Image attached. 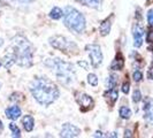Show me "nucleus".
<instances>
[{
  "instance_id": "13",
  "label": "nucleus",
  "mask_w": 153,
  "mask_h": 138,
  "mask_svg": "<svg viewBox=\"0 0 153 138\" xmlns=\"http://www.w3.org/2000/svg\"><path fill=\"white\" fill-rule=\"evenodd\" d=\"M123 66H124V59H123L122 54H116L115 59L113 60L112 65H111V69L112 70H121L123 68Z\"/></svg>"
},
{
  "instance_id": "33",
  "label": "nucleus",
  "mask_w": 153,
  "mask_h": 138,
  "mask_svg": "<svg viewBox=\"0 0 153 138\" xmlns=\"http://www.w3.org/2000/svg\"><path fill=\"white\" fill-rule=\"evenodd\" d=\"M4 130V124H2V122H1V120H0V132Z\"/></svg>"
},
{
  "instance_id": "18",
  "label": "nucleus",
  "mask_w": 153,
  "mask_h": 138,
  "mask_svg": "<svg viewBox=\"0 0 153 138\" xmlns=\"http://www.w3.org/2000/svg\"><path fill=\"white\" fill-rule=\"evenodd\" d=\"M119 113H120V116L124 119V120H128V119H130L131 116V111L129 107H127V106H122V107H120V111H119Z\"/></svg>"
},
{
  "instance_id": "20",
  "label": "nucleus",
  "mask_w": 153,
  "mask_h": 138,
  "mask_svg": "<svg viewBox=\"0 0 153 138\" xmlns=\"http://www.w3.org/2000/svg\"><path fill=\"white\" fill-rule=\"evenodd\" d=\"M116 83H117V76L116 75H111V76L108 77L107 79V86L108 89H113V88H115L116 86Z\"/></svg>"
},
{
  "instance_id": "5",
  "label": "nucleus",
  "mask_w": 153,
  "mask_h": 138,
  "mask_svg": "<svg viewBox=\"0 0 153 138\" xmlns=\"http://www.w3.org/2000/svg\"><path fill=\"white\" fill-rule=\"evenodd\" d=\"M48 42H50V45L55 50H58V51L70 54H76L78 52V47H77L76 44L74 42L69 40L67 37L61 36V35L52 36L48 39Z\"/></svg>"
},
{
  "instance_id": "10",
  "label": "nucleus",
  "mask_w": 153,
  "mask_h": 138,
  "mask_svg": "<svg viewBox=\"0 0 153 138\" xmlns=\"http://www.w3.org/2000/svg\"><path fill=\"white\" fill-rule=\"evenodd\" d=\"M113 17L114 15H111V17L108 16L106 17L104 21H101L100 22V25H99V32L101 36H107L108 33L111 32V28H112V21H113Z\"/></svg>"
},
{
  "instance_id": "6",
  "label": "nucleus",
  "mask_w": 153,
  "mask_h": 138,
  "mask_svg": "<svg viewBox=\"0 0 153 138\" xmlns=\"http://www.w3.org/2000/svg\"><path fill=\"white\" fill-rule=\"evenodd\" d=\"M85 50H86V52L90 56L92 67L98 68L102 63V58H104L100 46L98 44H89V45L85 46Z\"/></svg>"
},
{
  "instance_id": "36",
  "label": "nucleus",
  "mask_w": 153,
  "mask_h": 138,
  "mask_svg": "<svg viewBox=\"0 0 153 138\" xmlns=\"http://www.w3.org/2000/svg\"><path fill=\"white\" fill-rule=\"evenodd\" d=\"M0 66H1V63H0Z\"/></svg>"
},
{
  "instance_id": "27",
  "label": "nucleus",
  "mask_w": 153,
  "mask_h": 138,
  "mask_svg": "<svg viewBox=\"0 0 153 138\" xmlns=\"http://www.w3.org/2000/svg\"><path fill=\"white\" fill-rule=\"evenodd\" d=\"M146 40H147V43H150V44H153V30H150L149 32H147Z\"/></svg>"
},
{
  "instance_id": "34",
  "label": "nucleus",
  "mask_w": 153,
  "mask_h": 138,
  "mask_svg": "<svg viewBox=\"0 0 153 138\" xmlns=\"http://www.w3.org/2000/svg\"><path fill=\"white\" fill-rule=\"evenodd\" d=\"M1 1H2L4 4H8V2H9V1H12V0H1Z\"/></svg>"
},
{
  "instance_id": "1",
  "label": "nucleus",
  "mask_w": 153,
  "mask_h": 138,
  "mask_svg": "<svg viewBox=\"0 0 153 138\" xmlns=\"http://www.w3.org/2000/svg\"><path fill=\"white\" fill-rule=\"evenodd\" d=\"M29 90L36 101L43 106L53 104L60 96L58 86L47 77H36L32 79L29 84Z\"/></svg>"
},
{
  "instance_id": "30",
  "label": "nucleus",
  "mask_w": 153,
  "mask_h": 138,
  "mask_svg": "<svg viewBox=\"0 0 153 138\" xmlns=\"http://www.w3.org/2000/svg\"><path fill=\"white\" fill-rule=\"evenodd\" d=\"M17 1L21 4H29V2H32L33 0H17Z\"/></svg>"
},
{
  "instance_id": "26",
  "label": "nucleus",
  "mask_w": 153,
  "mask_h": 138,
  "mask_svg": "<svg viewBox=\"0 0 153 138\" xmlns=\"http://www.w3.org/2000/svg\"><path fill=\"white\" fill-rule=\"evenodd\" d=\"M130 91V84H129V82H126V83H123L122 85V92L124 94H128Z\"/></svg>"
},
{
  "instance_id": "15",
  "label": "nucleus",
  "mask_w": 153,
  "mask_h": 138,
  "mask_svg": "<svg viewBox=\"0 0 153 138\" xmlns=\"http://www.w3.org/2000/svg\"><path fill=\"white\" fill-rule=\"evenodd\" d=\"M105 97L108 99V104H109L111 106H113L115 102H116L117 98H119V92L116 91L114 88H113V89H109V90L105 93Z\"/></svg>"
},
{
  "instance_id": "7",
  "label": "nucleus",
  "mask_w": 153,
  "mask_h": 138,
  "mask_svg": "<svg viewBox=\"0 0 153 138\" xmlns=\"http://www.w3.org/2000/svg\"><path fill=\"white\" fill-rule=\"evenodd\" d=\"M75 99H76L77 104L81 106V111H83V112H88L94 106V101L92 99V97H90L86 93H83V92H76Z\"/></svg>"
},
{
  "instance_id": "3",
  "label": "nucleus",
  "mask_w": 153,
  "mask_h": 138,
  "mask_svg": "<svg viewBox=\"0 0 153 138\" xmlns=\"http://www.w3.org/2000/svg\"><path fill=\"white\" fill-rule=\"evenodd\" d=\"M44 63L47 67L53 69L54 73H55V76H56V79L62 85H69L75 81L76 71H75V67H74L73 63L63 61L59 58L46 59V61H44Z\"/></svg>"
},
{
  "instance_id": "23",
  "label": "nucleus",
  "mask_w": 153,
  "mask_h": 138,
  "mask_svg": "<svg viewBox=\"0 0 153 138\" xmlns=\"http://www.w3.org/2000/svg\"><path fill=\"white\" fill-rule=\"evenodd\" d=\"M132 78H134L135 82H140V81L143 79V74H142V71L135 70L134 74H132Z\"/></svg>"
},
{
  "instance_id": "12",
  "label": "nucleus",
  "mask_w": 153,
  "mask_h": 138,
  "mask_svg": "<svg viewBox=\"0 0 153 138\" xmlns=\"http://www.w3.org/2000/svg\"><path fill=\"white\" fill-rule=\"evenodd\" d=\"M22 124H23V128L28 132L33 130V127H35V120L31 115H24L22 117Z\"/></svg>"
},
{
  "instance_id": "4",
  "label": "nucleus",
  "mask_w": 153,
  "mask_h": 138,
  "mask_svg": "<svg viewBox=\"0 0 153 138\" xmlns=\"http://www.w3.org/2000/svg\"><path fill=\"white\" fill-rule=\"evenodd\" d=\"M63 23L69 30L76 33L84 32L86 27L84 15L71 6H67L63 10Z\"/></svg>"
},
{
  "instance_id": "32",
  "label": "nucleus",
  "mask_w": 153,
  "mask_h": 138,
  "mask_svg": "<svg viewBox=\"0 0 153 138\" xmlns=\"http://www.w3.org/2000/svg\"><path fill=\"white\" fill-rule=\"evenodd\" d=\"M131 136V132L129 130H126V135H124V137H130Z\"/></svg>"
},
{
  "instance_id": "2",
  "label": "nucleus",
  "mask_w": 153,
  "mask_h": 138,
  "mask_svg": "<svg viewBox=\"0 0 153 138\" xmlns=\"http://www.w3.org/2000/svg\"><path fill=\"white\" fill-rule=\"evenodd\" d=\"M10 53L15 58V63L20 67L29 68L33 63V46L23 36H15L12 40Z\"/></svg>"
},
{
  "instance_id": "16",
  "label": "nucleus",
  "mask_w": 153,
  "mask_h": 138,
  "mask_svg": "<svg viewBox=\"0 0 153 138\" xmlns=\"http://www.w3.org/2000/svg\"><path fill=\"white\" fill-rule=\"evenodd\" d=\"M14 63H15V58H14V55L10 52H8V54H6L2 58V65H4V67L6 69H9Z\"/></svg>"
},
{
  "instance_id": "9",
  "label": "nucleus",
  "mask_w": 153,
  "mask_h": 138,
  "mask_svg": "<svg viewBox=\"0 0 153 138\" xmlns=\"http://www.w3.org/2000/svg\"><path fill=\"white\" fill-rule=\"evenodd\" d=\"M132 36H134V46L135 47H140L143 45L144 29L139 23H135L132 25Z\"/></svg>"
},
{
  "instance_id": "28",
  "label": "nucleus",
  "mask_w": 153,
  "mask_h": 138,
  "mask_svg": "<svg viewBox=\"0 0 153 138\" xmlns=\"http://www.w3.org/2000/svg\"><path fill=\"white\" fill-rule=\"evenodd\" d=\"M78 66L83 67L84 69H88V63H86L85 61H78Z\"/></svg>"
},
{
  "instance_id": "29",
  "label": "nucleus",
  "mask_w": 153,
  "mask_h": 138,
  "mask_svg": "<svg viewBox=\"0 0 153 138\" xmlns=\"http://www.w3.org/2000/svg\"><path fill=\"white\" fill-rule=\"evenodd\" d=\"M93 137H104V135H102V132H99V131H97V132L93 135Z\"/></svg>"
},
{
  "instance_id": "14",
  "label": "nucleus",
  "mask_w": 153,
  "mask_h": 138,
  "mask_svg": "<svg viewBox=\"0 0 153 138\" xmlns=\"http://www.w3.org/2000/svg\"><path fill=\"white\" fill-rule=\"evenodd\" d=\"M75 1L84 5V6H88V7L94 8V9H99L102 5V0H75Z\"/></svg>"
},
{
  "instance_id": "24",
  "label": "nucleus",
  "mask_w": 153,
  "mask_h": 138,
  "mask_svg": "<svg viewBox=\"0 0 153 138\" xmlns=\"http://www.w3.org/2000/svg\"><path fill=\"white\" fill-rule=\"evenodd\" d=\"M9 99L12 100V101H15V100L19 101V100H23L24 98L22 97V94H21V93H16L15 92V93H13V94L10 96V98H9Z\"/></svg>"
},
{
  "instance_id": "25",
  "label": "nucleus",
  "mask_w": 153,
  "mask_h": 138,
  "mask_svg": "<svg viewBox=\"0 0 153 138\" xmlns=\"http://www.w3.org/2000/svg\"><path fill=\"white\" fill-rule=\"evenodd\" d=\"M147 22L150 25H153V8L147 12Z\"/></svg>"
},
{
  "instance_id": "17",
  "label": "nucleus",
  "mask_w": 153,
  "mask_h": 138,
  "mask_svg": "<svg viewBox=\"0 0 153 138\" xmlns=\"http://www.w3.org/2000/svg\"><path fill=\"white\" fill-rule=\"evenodd\" d=\"M62 16H63V12H62L61 8L59 7L52 8V10L50 12V17L52 20H60Z\"/></svg>"
},
{
  "instance_id": "11",
  "label": "nucleus",
  "mask_w": 153,
  "mask_h": 138,
  "mask_svg": "<svg viewBox=\"0 0 153 138\" xmlns=\"http://www.w3.org/2000/svg\"><path fill=\"white\" fill-rule=\"evenodd\" d=\"M5 114H6V117L7 119H10V120H17L21 114H22V111L21 108L19 107L17 105H14V106H10L8 107L6 111H5Z\"/></svg>"
},
{
  "instance_id": "22",
  "label": "nucleus",
  "mask_w": 153,
  "mask_h": 138,
  "mask_svg": "<svg viewBox=\"0 0 153 138\" xmlns=\"http://www.w3.org/2000/svg\"><path fill=\"white\" fill-rule=\"evenodd\" d=\"M140 100H142V93H140V91H139L138 89H136V90L134 91V93H132V101L137 104Z\"/></svg>"
},
{
  "instance_id": "35",
  "label": "nucleus",
  "mask_w": 153,
  "mask_h": 138,
  "mask_svg": "<svg viewBox=\"0 0 153 138\" xmlns=\"http://www.w3.org/2000/svg\"><path fill=\"white\" fill-rule=\"evenodd\" d=\"M2 44H4V40H2V38H0V46H2Z\"/></svg>"
},
{
  "instance_id": "31",
  "label": "nucleus",
  "mask_w": 153,
  "mask_h": 138,
  "mask_svg": "<svg viewBox=\"0 0 153 138\" xmlns=\"http://www.w3.org/2000/svg\"><path fill=\"white\" fill-rule=\"evenodd\" d=\"M117 136H119V135H117L116 132H112V134L108 135V137H117Z\"/></svg>"
},
{
  "instance_id": "21",
  "label": "nucleus",
  "mask_w": 153,
  "mask_h": 138,
  "mask_svg": "<svg viewBox=\"0 0 153 138\" xmlns=\"http://www.w3.org/2000/svg\"><path fill=\"white\" fill-rule=\"evenodd\" d=\"M88 83L92 86H97L98 85V78L94 74H89L88 75Z\"/></svg>"
},
{
  "instance_id": "19",
  "label": "nucleus",
  "mask_w": 153,
  "mask_h": 138,
  "mask_svg": "<svg viewBox=\"0 0 153 138\" xmlns=\"http://www.w3.org/2000/svg\"><path fill=\"white\" fill-rule=\"evenodd\" d=\"M9 129L13 134V137H21V131H20V128L16 125L14 122L9 123Z\"/></svg>"
},
{
  "instance_id": "8",
  "label": "nucleus",
  "mask_w": 153,
  "mask_h": 138,
  "mask_svg": "<svg viewBox=\"0 0 153 138\" xmlns=\"http://www.w3.org/2000/svg\"><path fill=\"white\" fill-rule=\"evenodd\" d=\"M81 135V129H78L76 125L71 124V123H65L61 128L60 136L65 138H73L78 137Z\"/></svg>"
}]
</instances>
